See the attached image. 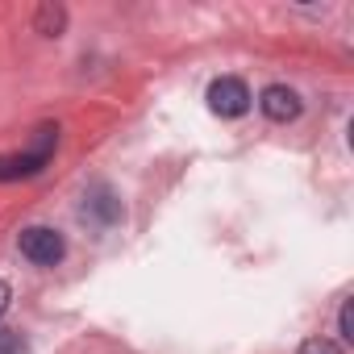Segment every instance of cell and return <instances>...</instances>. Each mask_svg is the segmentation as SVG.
I'll return each mask as SVG.
<instances>
[{
  "label": "cell",
  "instance_id": "1",
  "mask_svg": "<svg viewBox=\"0 0 354 354\" xmlns=\"http://www.w3.org/2000/svg\"><path fill=\"white\" fill-rule=\"evenodd\" d=\"M55 138H59V129L42 125L38 129V146L30 154H0V180H30V175H38L50 162V154H55Z\"/></svg>",
  "mask_w": 354,
  "mask_h": 354
},
{
  "label": "cell",
  "instance_id": "2",
  "mask_svg": "<svg viewBox=\"0 0 354 354\" xmlns=\"http://www.w3.org/2000/svg\"><path fill=\"white\" fill-rule=\"evenodd\" d=\"M17 246H21V254H26L30 263H38V267H55V263L67 254L63 234L50 230V225H30V230H21Z\"/></svg>",
  "mask_w": 354,
  "mask_h": 354
},
{
  "label": "cell",
  "instance_id": "3",
  "mask_svg": "<svg viewBox=\"0 0 354 354\" xmlns=\"http://www.w3.org/2000/svg\"><path fill=\"white\" fill-rule=\"evenodd\" d=\"M209 109L217 117H242L250 109V88L238 75H221L209 84Z\"/></svg>",
  "mask_w": 354,
  "mask_h": 354
},
{
  "label": "cell",
  "instance_id": "4",
  "mask_svg": "<svg viewBox=\"0 0 354 354\" xmlns=\"http://www.w3.org/2000/svg\"><path fill=\"white\" fill-rule=\"evenodd\" d=\"M84 221H92L96 230H109V225H117L121 217H125V209H121V201H117V192L109 188V184H96V188H88V196H84Z\"/></svg>",
  "mask_w": 354,
  "mask_h": 354
},
{
  "label": "cell",
  "instance_id": "5",
  "mask_svg": "<svg viewBox=\"0 0 354 354\" xmlns=\"http://www.w3.org/2000/svg\"><path fill=\"white\" fill-rule=\"evenodd\" d=\"M259 109L271 117V121H296L300 117V96L288 88V84H271V88H263V96H259Z\"/></svg>",
  "mask_w": 354,
  "mask_h": 354
},
{
  "label": "cell",
  "instance_id": "6",
  "mask_svg": "<svg viewBox=\"0 0 354 354\" xmlns=\"http://www.w3.org/2000/svg\"><path fill=\"white\" fill-rule=\"evenodd\" d=\"M63 21H67V13H63V9H55V5H42V9H38V30H42V34H50V38H55V34L63 30Z\"/></svg>",
  "mask_w": 354,
  "mask_h": 354
},
{
  "label": "cell",
  "instance_id": "7",
  "mask_svg": "<svg viewBox=\"0 0 354 354\" xmlns=\"http://www.w3.org/2000/svg\"><path fill=\"white\" fill-rule=\"evenodd\" d=\"M300 354H342V346H337L333 337H308V342L300 346Z\"/></svg>",
  "mask_w": 354,
  "mask_h": 354
},
{
  "label": "cell",
  "instance_id": "8",
  "mask_svg": "<svg viewBox=\"0 0 354 354\" xmlns=\"http://www.w3.org/2000/svg\"><path fill=\"white\" fill-rule=\"evenodd\" d=\"M337 329H342L346 342H354V308H350V300H342V308H337Z\"/></svg>",
  "mask_w": 354,
  "mask_h": 354
},
{
  "label": "cell",
  "instance_id": "9",
  "mask_svg": "<svg viewBox=\"0 0 354 354\" xmlns=\"http://www.w3.org/2000/svg\"><path fill=\"white\" fill-rule=\"evenodd\" d=\"M0 354H26V342L13 329H0Z\"/></svg>",
  "mask_w": 354,
  "mask_h": 354
},
{
  "label": "cell",
  "instance_id": "10",
  "mask_svg": "<svg viewBox=\"0 0 354 354\" xmlns=\"http://www.w3.org/2000/svg\"><path fill=\"white\" fill-rule=\"evenodd\" d=\"M9 300H13V292H9V283H5V279H0V313L9 308Z\"/></svg>",
  "mask_w": 354,
  "mask_h": 354
}]
</instances>
